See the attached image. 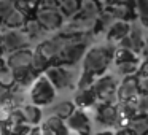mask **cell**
<instances>
[{
	"instance_id": "cell-12",
	"label": "cell",
	"mask_w": 148,
	"mask_h": 135,
	"mask_svg": "<svg viewBox=\"0 0 148 135\" xmlns=\"http://www.w3.org/2000/svg\"><path fill=\"white\" fill-rule=\"evenodd\" d=\"M129 32H131V24L127 22V21H113L112 24H110V27L107 29V40L108 42H119V40H123L126 35H129Z\"/></svg>"
},
{
	"instance_id": "cell-41",
	"label": "cell",
	"mask_w": 148,
	"mask_h": 135,
	"mask_svg": "<svg viewBox=\"0 0 148 135\" xmlns=\"http://www.w3.org/2000/svg\"><path fill=\"white\" fill-rule=\"evenodd\" d=\"M69 135H80V134H77V132H72V130H70V134H69Z\"/></svg>"
},
{
	"instance_id": "cell-4",
	"label": "cell",
	"mask_w": 148,
	"mask_h": 135,
	"mask_svg": "<svg viewBox=\"0 0 148 135\" xmlns=\"http://www.w3.org/2000/svg\"><path fill=\"white\" fill-rule=\"evenodd\" d=\"M29 43L30 38L21 29H5L3 33H0V45H2V51L5 52L29 48Z\"/></svg>"
},
{
	"instance_id": "cell-10",
	"label": "cell",
	"mask_w": 148,
	"mask_h": 135,
	"mask_svg": "<svg viewBox=\"0 0 148 135\" xmlns=\"http://www.w3.org/2000/svg\"><path fill=\"white\" fill-rule=\"evenodd\" d=\"M124 129L127 130L129 135H148V115L137 113L135 116L126 121Z\"/></svg>"
},
{
	"instance_id": "cell-15",
	"label": "cell",
	"mask_w": 148,
	"mask_h": 135,
	"mask_svg": "<svg viewBox=\"0 0 148 135\" xmlns=\"http://www.w3.org/2000/svg\"><path fill=\"white\" fill-rule=\"evenodd\" d=\"M21 111H23V116H24V121L26 124L29 125H38L40 121H42V106L35 105V103H26V105L21 106Z\"/></svg>"
},
{
	"instance_id": "cell-6",
	"label": "cell",
	"mask_w": 148,
	"mask_h": 135,
	"mask_svg": "<svg viewBox=\"0 0 148 135\" xmlns=\"http://www.w3.org/2000/svg\"><path fill=\"white\" fill-rule=\"evenodd\" d=\"M96 119L107 127H119L118 106L112 102H100L96 110Z\"/></svg>"
},
{
	"instance_id": "cell-24",
	"label": "cell",
	"mask_w": 148,
	"mask_h": 135,
	"mask_svg": "<svg viewBox=\"0 0 148 135\" xmlns=\"http://www.w3.org/2000/svg\"><path fill=\"white\" fill-rule=\"evenodd\" d=\"M16 84L14 81V75H13V70H11L8 65H3V67L0 68V86L3 87H13Z\"/></svg>"
},
{
	"instance_id": "cell-20",
	"label": "cell",
	"mask_w": 148,
	"mask_h": 135,
	"mask_svg": "<svg viewBox=\"0 0 148 135\" xmlns=\"http://www.w3.org/2000/svg\"><path fill=\"white\" fill-rule=\"evenodd\" d=\"M75 108H77V106H75L73 102H70V100H62V102H58L51 108V115H54V116H58V118H61L65 121V119L75 111Z\"/></svg>"
},
{
	"instance_id": "cell-2",
	"label": "cell",
	"mask_w": 148,
	"mask_h": 135,
	"mask_svg": "<svg viewBox=\"0 0 148 135\" xmlns=\"http://www.w3.org/2000/svg\"><path fill=\"white\" fill-rule=\"evenodd\" d=\"M29 99L32 103L38 106H48L54 102L56 99V87L53 86V83L48 80L45 73L38 75L35 78L32 84H30V92Z\"/></svg>"
},
{
	"instance_id": "cell-13",
	"label": "cell",
	"mask_w": 148,
	"mask_h": 135,
	"mask_svg": "<svg viewBox=\"0 0 148 135\" xmlns=\"http://www.w3.org/2000/svg\"><path fill=\"white\" fill-rule=\"evenodd\" d=\"M96 102H97V95H96L92 87L78 89L77 92H75L73 103H75L77 108H88V106H92Z\"/></svg>"
},
{
	"instance_id": "cell-43",
	"label": "cell",
	"mask_w": 148,
	"mask_h": 135,
	"mask_svg": "<svg viewBox=\"0 0 148 135\" xmlns=\"http://www.w3.org/2000/svg\"><path fill=\"white\" fill-rule=\"evenodd\" d=\"M147 115H148V110H147Z\"/></svg>"
},
{
	"instance_id": "cell-5",
	"label": "cell",
	"mask_w": 148,
	"mask_h": 135,
	"mask_svg": "<svg viewBox=\"0 0 148 135\" xmlns=\"http://www.w3.org/2000/svg\"><path fill=\"white\" fill-rule=\"evenodd\" d=\"M92 89L97 95L99 102H115L116 100V89H118V83L112 75H100L96 78L92 84Z\"/></svg>"
},
{
	"instance_id": "cell-37",
	"label": "cell",
	"mask_w": 148,
	"mask_h": 135,
	"mask_svg": "<svg viewBox=\"0 0 148 135\" xmlns=\"http://www.w3.org/2000/svg\"><path fill=\"white\" fill-rule=\"evenodd\" d=\"M113 135H129V134H127V130H126L124 127H119L116 132H113Z\"/></svg>"
},
{
	"instance_id": "cell-8",
	"label": "cell",
	"mask_w": 148,
	"mask_h": 135,
	"mask_svg": "<svg viewBox=\"0 0 148 135\" xmlns=\"http://www.w3.org/2000/svg\"><path fill=\"white\" fill-rule=\"evenodd\" d=\"M35 19L45 27L46 30H59L64 24V16L59 10H48V8H38L35 13Z\"/></svg>"
},
{
	"instance_id": "cell-1",
	"label": "cell",
	"mask_w": 148,
	"mask_h": 135,
	"mask_svg": "<svg viewBox=\"0 0 148 135\" xmlns=\"http://www.w3.org/2000/svg\"><path fill=\"white\" fill-rule=\"evenodd\" d=\"M116 48L113 45H100L89 48L83 56V70L94 76H100L110 67Z\"/></svg>"
},
{
	"instance_id": "cell-34",
	"label": "cell",
	"mask_w": 148,
	"mask_h": 135,
	"mask_svg": "<svg viewBox=\"0 0 148 135\" xmlns=\"http://www.w3.org/2000/svg\"><path fill=\"white\" fill-rule=\"evenodd\" d=\"M138 54L142 56V59H143V61H148V40H145V42H143V45H142Z\"/></svg>"
},
{
	"instance_id": "cell-38",
	"label": "cell",
	"mask_w": 148,
	"mask_h": 135,
	"mask_svg": "<svg viewBox=\"0 0 148 135\" xmlns=\"http://www.w3.org/2000/svg\"><path fill=\"white\" fill-rule=\"evenodd\" d=\"M24 2H26V3H29L30 7H37V5H38V2H40V0H24Z\"/></svg>"
},
{
	"instance_id": "cell-9",
	"label": "cell",
	"mask_w": 148,
	"mask_h": 135,
	"mask_svg": "<svg viewBox=\"0 0 148 135\" xmlns=\"http://www.w3.org/2000/svg\"><path fill=\"white\" fill-rule=\"evenodd\" d=\"M137 95H138V76L137 75L124 76L123 81L118 84V89H116V102L134 100Z\"/></svg>"
},
{
	"instance_id": "cell-25",
	"label": "cell",
	"mask_w": 148,
	"mask_h": 135,
	"mask_svg": "<svg viewBox=\"0 0 148 135\" xmlns=\"http://www.w3.org/2000/svg\"><path fill=\"white\" fill-rule=\"evenodd\" d=\"M135 3V13L137 18L143 26L148 27V0H134Z\"/></svg>"
},
{
	"instance_id": "cell-27",
	"label": "cell",
	"mask_w": 148,
	"mask_h": 135,
	"mask_svg": "<svg viewBox=\"0 0 148 135\" xmlns=\"http://www.w3.org/2000/svg\"><path fill=\"white\" fill-rule=\"evenodd\" d=\"M96 78H97V76H94V75H91V73H88V72L83 70L81 76L78 78V81H77V89H86V87H92Z\"/></svg>"
},
{
	"instance_id": "cell-29",
	"label": "cell",
	"mask_w": 148,
	"mask_h": 135,
	"mask_svg": "<svg viewBox=\"0 0 148 135\" xmlns=\"http://www.w3.org/2000/svg\"><path fill=\"white\" fill-rule=\"evenodd\" d=\"M65 124V121L64 119H61V118H58V116H54V115H51L48 119L45 121V127H48V129H51V130H58L61 125H64Z\"/></svg>"
},
{
	"instance_id": "cell-35",
	"label": "cell",
	"mask_w": 148,
	"mask_h": 135,
	"mask_svg": "<svg viewBox=\"0 0 148 135\" xmlns=\"http://www.w3.org/2000/svg\"><path fill=\"white\" fill-rule=\"evenodd\" d=\"M27 135H42V127H38V125H32Z\"/></svg>"
},
{
	"instance_id": "cell-17",
	"label": "cell",
	"mask_w": 148,
	"mask_h": 135,
	"mask_svg": "<svg viewBox=\"0 0 148 135\" xmlns=\"http://www.w3.org/2000/svg\"><path fill=\"white\" fill-rule=\"evenodd\" d=\"M27 21V14L21 11L19 8H14L10 14L3 19L5 29H23Z\"/></svg>"
},
{
	"instance_id": "cell-3",
	"label": "cell",
	"mask_w": 148,
	"mask_h": 135,
	"mask_svg": "<svg viewBox=\"0 0 148 135\" xmlns=\"http://www.w3.org/2000/svg\"><path fill=\"white\" fill-rule=\"evenodd\" d=\"M43 73L48 76L53 86L59 91H69L75 86V75L67 65L51 64Z\"/></svg>"
},
{
	"instance_id": "cell-19",
	"label": "cell",
	"mask_w": 148,
	"mask_h": 135,
	"mask_svg": "<svg viewBox=\"0 0 148 135\" xmlns=\"http://www.w3.org/2000/svg\"><path fill=\"white\" fill-rule=\"evenodd\" d=\"M24 32L27 33L30 40H40L46 35L48 30L42 26L37 19H27L26 24H24Z\"/></svg>"
},
{
	"instance_id": "cell-21",
	"label": "cell",
	"mask_w": 148,
	"mask_h": 135,
	"mask_svg": "<svg viewBox=\"0 0 148 135\" xmlns=\"http://www.w3.org/2000/svg\"><path fill=\"white\" fill-rule=\"evenodd\" d=\"M129 40H131V45H132V51L134 52H138L142 48V45H143L145 38H143V33H142V30L138 29V27H132L131 26V32H129Z\"/></svg>"
},
{
	"instance_id": "cell-7",
	"label": "cell",
	"mask_w": 148,
	"mask_h": 135,
	"mask_svg": "<svg viewBox=\"0 0 148 135\" xmlns=\"http://www.w3.org/2000/svg\"><path fill=\"white\" fill-rule=\"evenodd\" d=\"M65 124L72 132L80 135H91V119L83 108H75V111L65 119Z\"/></svg>"
},
{
	"instance_id": "cell-36",
	"label": "cell",
	"mask_w": 148,
	"mask_h": 135,
	"mask_svg": "<svg viewBox=\"0 0 148 135\" xmlns=\"http://www.w3.org/2000/svg\"><path fill=\"white\" fill-rule=\"evenodd\" d=\"M42 135H56V134H54V130H51V129L42 125Z\"/></svg>"
},
{
	"instance_id": "cell-23",
	"label": "cell",
	"mask_w": 148,
	"mask_h": 135,
	"mask_svg": "<svg viewBox=\"0 0 148 135\" xmlns=\"http://www.w3.org/2000/svg\"><path fill=\"white\" fill-rule=\"evenodd\" d=\"M51 65V61H48V59L45 57V56H42L38 51H34V56H32V65L30 67L34 68V70L37 72V73H42V72H45L46 68Z\"/></svg>"
},
{
	"instance_id": "cell-39",
	"label": "cell",
	"mask_w": 148,
	"mask_h": 135,
	"mask_svg": "<svg viewBox=\"0 0 148 135\" xmlns=\"http://www.w3.org/2000/svg\"><path fill=\"white\" fill-rule=\"evenodd\" d=\"M94 135H113V132L112 130H102V132H97Z\"/></svg>"
},
{
	"instance_id": "cell-26",
	"label": "cell",
	"mask_w": 148,
	"mask_h": 135,
	"mask_svg": "<svg viewBox=\"0 0 148 135\" xmlns=\"http://www.w3.org/2000/svg\"><path fill=\"white\" fill-rule=\"evenodd\" d=\"M116 68H118V73L123 75V76L137 75L138 61H134V62H121V64H116Z\"/></svg>"
},
{
	"instance_id": "cell-22",
	"label": "cell",
	"mask_w": 148,
	"mask_h": 135,
	"mask_svg": "<svg viewBox=\"0 0 148 135\" xmlns=\"http://www.w3.org/2000/svg\"><path fill=\"white\" fill-rule=\"evenodd\" d=\"M113 61L116 64H121V62H134V61H138L137 57V52H134L132 49H126V48H118L115 51V57Z\"/></svg>"
},
{
	"instance_id": "cell-33",
	"label": "cell",
	"mask_w": 148,
	"mask_h": 135,
	"mask_svg": "<svg viewBox=\"0 0 148 135\" xmlns=\"http://www.w3.org/2000/svg\"><path fill=\"white\" fill-rule=\"evenodd\" d=\"M138 94L148 95V78H138Z\"/></svg>"
},
{
	"instance_id": "cell-30",
	"label": "cell",
	"mask_w": 148,
	"mask_h": 135,
	"mask_svg": "<svg viewBox=\"0 0 148 135\" xmlns=\"http://www.w3.org/2000/svg\"><path fill=\"white\" fill-rule=\"evenodd\" d=\"M134 100H135V105H137V113H147V110H148V95L147 94H138Z\"/></svg>"
},
{
	"instance_id": "cell-40",
	"label": "cell",
	"mask_w": 148,
	"mask_h": 135,
	"mask_svg": "<svg viewBox=\"0 0 148 135\" xmlns=\"http://www.w3.org/2000/svg\"><path fill=\"white\" fill-rule=\"evenodd\" d=\"M3 65H5V62H3V61H2V57H0V68L3 67Z\"/></svg>"
},
{
	"instance_id": "cell-18",
	"label": "cell",
	"mask_w": 148,
	"mask_h": 135,
	"mask_svg": "<svg viewBox=\"0 0 148 135\" xmlns=\"http://www.w3.org/2000/svg\"><path fill=\"white\" fill-rule=\"evenodd\" d=\"M81 3H83V0H59V11L64 18L72 19L78 14Z\"/></svg>"
},
{
	"instance_id": "cell-42",
	"label": "cell",
	"mask_w": 148,
	"mask_h": 135,
	"mask_svg": "<svg viewBox=\"0 0 148 135\" xmlns=\"http://www.w3.org/2000/svg\"><path fill=\"white\" fill-rule=\"evenodd\" d=\"M0 52H2V45H0Z\"/></svg>"
},
{
	"instance_id": "cell-14",
	"label": "cell",
	"mask_w": 148,
	"mask_h": 135,
	"mask_svg": "<svg viewBox=\"0 0 148 135\" xmlns=\"http://www.w3.org/2000/svg\"><path fill=\"white\" fill-rule=\"evenodd\" d=\"M11 70H13L16 84H19L23 87H29L35 81V78L38 76V73L32 67H19V68H11Z\"/></svg>"
},
{
	"instance_id": "cell-28",
	"label": "cell",
	"mask_w": 148,
	"mask_h": 135,
	"mask_svg": "<svg viewBox=\"0 0 148 135\" xmlns=\"http://www.w3.org/2000/svg\"><path fill=\"white\" fill-rule=\"evenodd\" d=\"M16 8V0H0V18L5 19Z\"/></svg>"
},
{
	"instance_id": "cell-11",
	"label": "cell",
	"mask_w": 148,
	"mask_h": 135,
	"mask_svg": "<svg viewBox=\"0 0 148 135\" xmlns=\"http://www.w3.org/2000/svg\"><path fill=\"white\" fill-rule=\"evenodd\" d=\"M32 56L34 51H30L29 48H23L18 51L8 52V57L5 64L10 68H19V67H30L32 65Z\"/></svg>"
},
{
	"instance_id": "cell-32",
	"label": "cell",
	"mask_w": 148,
	"mask_h": 135,
	"mask_svg": "<svg viewBox=\"0 0 148 135\" xmlns=\"http://www.w3.org/2000/svg\"><path fill=\"white\" fill-rule=\"evenodd\" d=\"M137 76L138 78H148V61H143L142 64H138Z\"/></svg>"
},
{
	"instance_id": "cell-31",
	"label": "cell",
	"mask_w": 148,
	"mask_h": 135,
	"mask_svg": "<svg viewBox=\"0 0 148 135\" xmlns=\"http://www.w3.org/2000/svg\"><path fill=\"white\" fill-rule=\"evenodd\" d=\"M10 89L8 87L0 86V106L3 105H10Z\"/></svg>"
},
{
	"instance_id": "cell-16",
	"label": "cell",
	"mask_w": 148,
	"mask_h": 135,
	"mask_svg": "<svg viewBox=\"0 0 148 135\" xmlns=\"http://www.w3.org/2000/svg\"><path fill=\"white\" fill-rule=\"evenodd\" d=\"M100 13H102V8L99 5V0H83L77 16L86 18V19H97Z\"/></svg>"
}]
</instances>
